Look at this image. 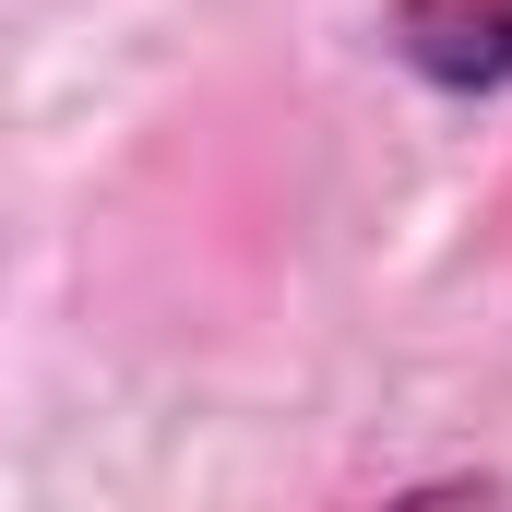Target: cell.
I'll return each mask as SVG.
<instances>
[{"mask_svg":"<svg viewBox=\"0 0 512 512\" xmlns=\"http://www.w3.org/2000/svg\"><path fill=\"white\" fill-rule=\"evenodd\" d=\"M393 48L441 96H501L512 84V0H393Z\"/></svg>","mask_w":512,"mask_h":512,"instance_id":"obj_1","label":"cell"}]
</instances>
